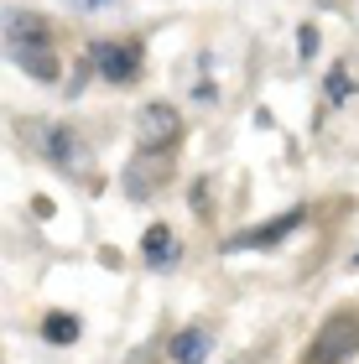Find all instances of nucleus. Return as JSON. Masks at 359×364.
I'll use <instances>...</instances> for the list:
<instances>
[{"label":"nucleus","instance_id":"1","mask_svg":"<svg viewBox=\"0 0 359 364\" xmlns=\"http://www.w3.org/2000/svg\"><path fill=\"white\" fill-rule=\"evenodd\" d=\"M359 354V318H349V312H338V318H328L318 328L313 349H307L302 364H344Z\"/></svg>","mask_w":359,"mask_h":364},{"label":"nucleus","instance_id":"2","mask_svg":"<svg viewBox=\"0 0 359 364\" xmlns=\"http://www.w3.org/2000/svg\"><path fill=\"white\" fill-rule=\"evenodd\" d=\"M89 63L105 84H136L146 53H141V42H89Z\"/></svg>","mask_w":359,"mask_h":364},{"label":"nucleus","instance_id":"3","mask_svg":"<svg viewBox=\"0 0 359 364\" xmlns=\"http://www.w3.org/2000/svg\"><path fill=\"white\" fill-rule=\"evenodd\" d=\"M136 136L146 151H172L177 136H183V114H177V105H167V99H151V105H141L136 114Z\"/></svg>","mask_w":359,"mask_h":364},{"label":"nucleus","instance_id":"4","mask_svg":"<svg viewBox=\"0 0 359 364\" xmlns=\"http://www.w3.org/2000/svg\"><path fill=\"white\" fill-rule=\"evenodd\" d=\"M37 141H42V151L53 156L63 172H89V146L78 141V130H68V125H47Z\"/></svg>","mask_w":359,"mask_h":364},{"label":"nucleus","instance_id":"5","mask_svg":"<svg viewBox=\"0 0 359 364\" xmlns=\"http://www.w3.org/2000/svg\"><path fill=\"white\" fill-rule=\"evenodd\" d=\"M302 219H307V208H286L282 219H271V224H255V229H245V235H235L230 245H224V255H230V250H266V245L286 240L291 229H302Z\"/></svg>","mask_w":359,"mask_h":364},{"label":"nucleus","instance_id":"6","mask_svg":"<svg viewBox=\"0 0 359 364\" xmlns=\"http://www.w3.org/2000/svg\"><path fill=\"white\" fill-rule=\"evenodd\" d=\"M6 47H53V31H47L42 16L31 11H6Z\"/></svg>","mask_w":359,"mask_h":364},{"label":"nucleus","instance_id":"7","mask_svg":"<svg viewBox=\"0 0 359 364\" xmlns=\"http://www.w3.org/2000/svg\"><path fill=\"white\" fill-rule=\"evenodd\" d=\"M141 260H146L151 271H172V260H177V235H172L167 224H151V229L141 235Z\"/></svg>","mask_w":359,"mask_h":364},{"label":"nucleus","instance_id":"8","mask_svg":"<svg viewBox=\"0 0 359 364\" xmlns=\"http://www.w3.org/2000/svg\"><path fill=\"white\" fill-rule=\"evenodd\" d=\"M208 349H214V338H208V328H183V333L172 338V364H203Z\"/></svg>","mask_w":359,"mask_h":364},{"label":"nucleus","instance_id":"9","mask_svg":"<svg viewBox=\"0 0 359 364\" xmlns=\"http://www.w3.org/2000/svg\"><path fill=\"white\" fill-rule=\"evenodd\" d=\"M11 63H16L21 73L42 78V84H53V78H58V58H53V47H16Z\"/></svg>","mask_w":359,"mask_h":364},{"label":"nucleus","instance_id":"10","mask_svg":"<svg viewBox=\"0 0 359 364\" xmlns=\"http://www.w3.org/2000/svg\"><path fill=\"white\" fill-rule=\"evenodd\" d=\"M42 338L58 343V349H68V343H78V318H73V312H47Z\"/></svg>","mask_w":359,"mask_h":364},{"label":"nucleus","instance_id":"11","mask_svg":"<svg viewBox=\"0 0 359 364\" xmlns=\"http://www.w3.org/2000/svg\"><path fill=\"white\" fill-rule=\"evenodd\" d=\"M323 89H328V105H349V94H354V78H349V68H344V63H338V68H328Z\"/></svg>","mask_w":359,"mask_h":364},{"label":"nucleus","instance_id":"12","mask_svg":"<svg viewBox=\"0 0 359 364\" xmlns=\"http://www.w3.org/2000/svg\"><path fill=\"white\" fill-rule=\"evenodd\" d=\"M318 53V31L313 26H297V58H313Z\"/></svg>","mask_w":359,"mask_h":364},{"label":"nucleus","instance_id":"13","mask_svg":"<svg viewBox=\"0 0 359 364\" xmlns=\"http://www.w3.org/2000/svg\"><path fill=\"white\" fill-rule=\"evenodd\" d=\"M84 6H89V11H100V6H105V0H84Z\"/></svg>","mask_w":359,"mask_h":364},{"label":"nucleus","instance_id":"14","mask_svg":"<svg viewBox=\"0 0 359 364\" xmlns=\"http://www.w3.org/2000/svg\"><path fill=\"white\" fill-rule=\"evenodd\" d=\"M354 266H359V255H354Z\"/></svg>","mask_w":359,"mask_h":364}]
</instances>
